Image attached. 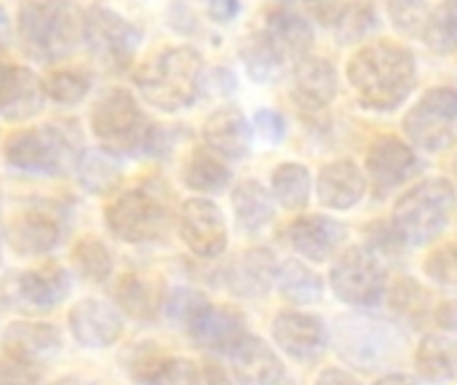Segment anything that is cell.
I'll list each match as a JSON object with an SVG mask.
<instances>
[{
  "label": "cell",
  "mask_w": 457,
  "mask_h": 385,
  "mask_svg": "<svg viewBox=\"0 0 457 385\" xmlns=\"http://www.w3.org/2000/svg\"><path fill=\"white\" fill-rule=\"evenodd\" d=\"M345 78L364 110L394 113L410 102L418 86V59L402 43L372 40L351 54Z\"/></svg>",
  "instance_id": "6da1fadb"
},
{
  "label": "cell",
  "mask_w": 457,
  "mask_h": 385,
  "mask_svg": "<svg viewBox=\"0 0 457 385\" xmlns=\"http://www.w3.org/2000/svg\"><path fill=\"white\" fill-rule=\"evenodd\" d=\"M204 80V56L193 46H166L134 72V83L147 105L163 113L187 110Z\"/></svg>",
  "instance_id": "7a4b0ae2"
},
{
  "label": "cell",
  "mask_w": 457,
  "mask_h": 385,
  "mask_svg": "<svg viewBox=\"0 0 457 385\" xmlns=\"http://www.w3.org/2000/svg\"><path fill=\"white\" fill-rule=\"evenodd\" d=\"M86 13L72 0H24L16 16V32L32 59L56 62L83 43Z\"/></svg>",
  "instance_id": "3957f363"
},
{
  "label": "cell",
  "mask_w": 457,
  "mask_h": 385,
  "mask_svg": "<svg viewBox=\"0 0 457 385\" xmlns=\"http://www.w3.org/2000/svg\"><path fill=\"white\" fill-rule=\"evenodd\" d=\"M455 185L445 177H428L399 196L391 220L407 247H426L445 233L455 214Z\"/></svg>",
  "instance_id": "277c9868"
},
{
  "label": "cell",
  "mask_w": 457,
  "mask_h": 385,
  "mask_svg": "<svg viewBox=\"0 0 457 385\" xmlns=\"http://www.w3.org/2000/svg\"><path fill=\"white\" fill-rule=\"evenodd\" d=\"M91 131L99 147L115 158L147 155L153 123L142 113L137 96L126 88H107L91 110Z\"/></svg>",
  "instance_id": "5b68a950"
},
{
  "label": "cell",
  "mask_w": 457,
  "mask_h": 385,
  "mask_svg": "<svg viewBox=\"0 0 457 385\" xmlns=\"http://www.w3.org/2000/svg\"><path fill=\"white\" fill-rule=\"evenodd\" d=\"M80 142L62 126H35L13 131L3 145V158L11 169L37 177H59L75 169Z\"/></svg>",
  "instance_id": "8992f818"
},
{
  "label": "cell",
  "mask_w": 457,
  "mask_h": 385,
  "mask_svg": "<svg viewBox=\"0 0 457 385\" xmlns=\"http://www.w3.org/2000/svg\"><path fill=\"white\" fill-rule=\"evenodd\" d=\"M107 230L126 244L158 241L171 225L169 193L153 185L118 190L104 206Z\"/></svg>",
  "instance_id": "52a82bcc"
},
{
  "label": "cell",
  "mask_w": 457,
  "mask_h": 385,
  "mask_svg": "<svg viewBox=\"0 0 457 385\" xmlns=\"http://www.w3.org/2000/svg\"><path fill=\"white\" fill-rule=\"evenodd\" d=\"M404 137L415 150L447 153L457 145V88L434 86L423 91L402 121Z\"/></svg>",
  "instance_id": "ba28073f"
},
{
  "label": "cell",
  "mask_w": 457,
  "mask_h": 385,
  "mask_svg": "<svg viewBox=\"0 0 457 385\" xmlns=\"http://www.w3.org/2000/svg\"><path fill=\"white\" fill-rule=\"evenodd\" d=\"M332 340L345 362L364 370H378L388 364L394 356H399L404 346V338L394 324L364 314L337 319L332 330Z\"/></svg>",
  "instance_id": "9c48e42d"
},
{
  "label": "cell",
  "mask_w": 457,
  "mask_h": 385,
  "mask_svg": "<svg viewBox=\"0 0 457 385\" xmlns=\"http://www.w3.org/2000/svg\"><path fill=\"white\" fill-rule=\"evenodd\" d=\"M335 297L353 308H370L383 300L388 289V271L370 247H348L329 271Z\"/></svg>",
  "instance_id": "30bf717a"
},
{
  "label": "cell",
  "mask_w": 457,
  "mask_h": 385,
  "mask_svg": "<svg viewBox=\"0 0 457 385\" xmlns=\"http://www.w3.org/2000/svg\"><path fill=\"white\" fill-rule=\"evenodd\" d=\"M70 289H72V281L64 268L40 265V268L8 273L0 287V297L5 303V308H11L13 314L35 319V316L51 314L56 305H62V300H67Z\"/></svg>",
  "instance_id": "8fae6325"
},
{
  "label": "cell",
  "mask_w": 457,
  "mask_h": 385,
  "mask_svg": "<svg viewBox=\"0 0 457 385\" xmlns=\"http://www.w3.org/2000/svg\"><path fill=\"white\" fill-rule=\"evenodd\" d=\"M83 43L107 64L115 70H126L134 51L142 43V29L123 19L118 11L94 5L86 11V29H83Z\"/></svg>",
  "instance_id": "7c38bea8"
},
{
  "label": "cell",
  "mask_w": 457,
  "mask_h": 385,
  "mask_svg": "<svg viewBox=\"0 0 457 385\" xmlns=\"http://www.w3.org/2000/svg\"><path fill=\"white\" fill-rule=\"evenodd\" d=\"M177 228L182 244L201 260L222 257L228 249V225L222 209L209 198H187L179 206Z\"/></svg>",
  "instance_id": "4fadbf2b"
},
{
  "label": "cell",
  "mask_w": 457,
  "mask_h": 385,
  "mask_svg": "<svg viewBox=\"0 0 457 385\" xmlns=\"http://www.w3.org/2000/svg\"><path fill=\"white\" fill-rule=\"evenodd\" d=\"M3 359L35 372H43L62 354V335L54 324L46 322H13L3 332Z\"/></svg>",
  "instance_id": "5bb4252c"
},
{
  "label": "cell",
  "mask_w": 457,
  "mask_h": 385,
  "mask_svg": "<svg viewBox=\"0 0 457 385\" xmlns=\"http://www.w3.org/2000/svg\"><path fill=\"white\" fill-rule=\"evenodd\" d=\"M418 166H420V161H418L415 147L399 137L375 139L367 153V161H364L367 182L372 185L375 198L391 196L396 188H402L407 180L415 177Z\"/></svg>",
  "instance_id": "9a60e30c"
},
{
  "label": "cell",
  "mask_w": 457,
  "mask_h": 385,
  "mask_svg": "<svg viewBox=\"0 0 457 385\" xmlns=\"http://www.w3.org/2000/svg\"><path fill=\"white\" fill-rule=\"evenodd\" d=\"M67 327L80 348L104 351L123 335V311L102 297H83L70 308Z\"/></svg>",
  "instance_id": "2e32d148"
},
{
  "label": "cell",
  "mask_w": 457,
  "mask_h": 385,
  "mask_svg": "<svg viewBox=\"0 0 457 385\" xmlns=\"http://www.w3.org/2000/svg\"><path fill=\"white\" fill-rule=\"evenodd\" d=\"M340 88L337 67L324 56H303L292 72V99L305 118L327 115Z\"/></svg>",
  "instance_id": "e0dca14e"
},
{
  "label": "cell",
  "mask_w": 457,
  "mask_h": 385,
  "mask_svg": "<svg viewBox=\"0 0 457 385\" xmlns=\"http://www.w3.org/2000/svg\"><path fill=\"white\" fill-rule=\"evenodd\" d=\"M64 239V225L56 212L48 209H24L11 217L5 225V241L19 257H43L51 255Z\"/></svg>",
  "instance_id": "ac0fdd59"
},
{
  "label": "cell",
  "mask_w": 457,
  "mask_h": 385,
  "mask_svg": "<svg viewBox=\"0 0 457 385\" xmlns=\"http://www.w3.org/2000/svg\"><path fill=\"white\" fill-rule=\"evenodd\" d=\"M273 340L289 359L316 362L329 346V330L313 314L284 311L273 322Z\"/></svg>",
  "instance_id": "d6986e66"
},
{
  "label": "cell",
  "mask_w": 457,
  "mask_h": 385,
  "mask_svg": "<svg viewBox=\"0 0 457 385\" xmlns=\"http://www.w3.org/2000/svg\"><path fill=\"white\" fill-rule=\"evenodd\" d=\"M345 225L327 214H300L287 228L289 247L308 263H327L345 244Z\"/></svg>",
  "instance_id": "ffe728a7"
},
{
  "label": "cell",
  "mask_w": 457,
  "mask_h": 385,
  "mask_svg": "<svg viewBox=\"0 0 457 385\" xmlns=\"http://www.w3.org/2000/svg\"><path fill=\"white\" fill-rule=\"evenodd\" d=\"M43 80L19 64H5L0 70V118L11 123H21L35 118L46 105Z\"/></svg>",
  "instance_id": "44dd1931"
},
{
  "label": "cell",
  "mask_w": 457,
  "mask_h": 385,
  "mask_svg": "<svg viewBox=\"0 0 457 385\" xmlns=\"http://www.w3.org/2000/svg\"><path fill=\"white\" fill-rule=\"evenodd\" d=\"M204 145L225 161H244L252 153L254 129L249 126L246 115L236 107L214 110L201 129Z\"/></svg>",
  "instance_id": "7402d4cb"
},
{
  "label": "cell",
  "mask_w": 457,
  "mask_h": 385,
  "mask_svg": "<svg viewBox=\"0 0 457 385\" xmlns=\"http://www.w3.org/2000/svg\"><path fill=\"white\" fill-rule=\"evenodd\" d=\"M225 356L238 385H278L284 381V364L276 351L249 332Z\"/></svg>",
  "instance_id": "603a6c76"
},
{
  "label": "cell",
  "mask_w": 457,
  "mask_h": 385,
  "mask_svg": "<svg viewBox=\"0 0 457 385\" xmlns=\"http://www.w3.org/2000/svg\"><path fill=\"white\" fill-rule=\"evenodd\" d=\"M316 196L327 209L335 212L353 209L367 196V174L351 158L332 161L316 177Z\"/></svg>",
  "instance_id": "cb8c5ba5"
},
{
  "label": "cell",
  "mask_w": 457,
  "mask_h": 385,
  "mask_svg": "<svg viewBox=\"0 0 457 385\" xmlns=\"http://www.w3.org/2000/svg\"><path fill=\"white\" fill-rule=\"evenodd\" d=\"M260 32L270 40V46L278 51V56H281L284 62L297 64L303 56L311 54V46H313V27H311V21H308L303 13H297V11H292V8H287V5H273V8H268L265 24H262Z\"/></svg>",
  "instance_id": "d4e9b609"
},
{
  "label": "cell",
  "mask_w": 457,
  "mask_h": 385,
  "mask_svg": "<svg viewBox=\"0 0 457 385\" xmlns=\"http://www.w3.org/2000/svg\"><path fill=\"white\" fill-rule=\"evenodd\" d=\"M190 340L204 351L228 354L244 335H246V319L230 308V305H206L187 327Z\"/></svg>",
  "instance_id": "484cf974"
},
{
  "label": "cell",
  "mask_w": 457,
  "mask_h": 385,
  "mask_svg": "<svg viewBox=\"0 0 457 385\" xmlns=\"http://www.w3.org/2000/svg\"><path fill=\"white\" fill-rule=\"evenodd\" d=\"M278 276V263L270 249H246L228 273V287L241 297H262L270 292Z\"/></svg>",
  "instance_id": "4316f807"
},
{
  "label": "cell",
  "mask_w": 457,
  "mask_h": 385,
  "mask_svg": "<svg viewBox=\"0 0 457 385\" xmlns=\"http://www.w3.org/2000/svg\"><path fill=\"white\" fill-rule=\"evenodd\" d=\"M230 204H233V214H236L238 228L246 233H260L276 217V198L257 180L238 182L230 193Z\"/></svg>",
  "instance_id": "83f0119b"
},
{
  "label": "cell",
  "mask_w": 457,
  "mask_h": 385,
  "mask_svg": "<svg viewBox=\"0 0 457 385\" xmlns=\"http://www.w3.org/2000/svg\"><path fill=\"white\" fill-rule=\"evenodd\" d=\"M163 297L166 295L161 292V284L139 273H123L115 284L118 308L137 322H153L158 311L163 308Z\"/></svg>",
  "instance_id": "f1b7e54d"
},
{
  "label": "cell",
  "mask_w": 457,
  "mask_h": 385,
  "mask_svg": "<svg viewBox=\"0 0 457 385\" xmlns=\"http://www.w3.org/2000/svg\"><path fill=\"white\" fill-rule=\"evenodd\" d=\"M415 367L428 383H453L457 381V338L426 335L415 354Z\"/></svg>",
  "instance_id": "f546056e"
},
{
  "label": "cell",
  "mask_w": 457,
  "mask_h": 385,
  "mask_svg": "<svg viewBox=\"0 0 457 385\" xmlns=\"http://www.w3.org/2000/svg\"><path fill=\"white\" fill-rule=\"evenodd\" d=\"M233 174L217 153L209 147H195L182 166V182L195 193H222L230 185Z\"/></svg>",
  "instance_id": "4dcf8cb0"
},
{
  "label": "cell",
  "mask_w": 457,
  "mask_h": 385,
  "mask_svg": "<svg viewBox=\"0 0 457 385\" xmlns=\"http://www.w3.org/2000/svg\"><path fill=\"white\" fill-rule=\"evenodd\" d=\"M276 287L292 305H316L324 297V281L303 260H287L278 265Z\"/></svg>",
  "instance_id": "1f68e13d"
},
{
  "label": "cell",
  "mask_w": 457,
  "mask_h": 385,
  "mask_svg": "<svg viewBox=\"0 0 457 385\" xmlns=\"http://www.w3.org/2000/svg\"><path fill=\"white\" fill-rule=\"evenodd\" d=\"M270 193L289 212L305 209L311 201V193H313V180H311L308 166H303L297 161H287V163L276 166L270 174Z\"/></svg>",
  "instance_id": "d6a6232c"
},
{
  "label": "cell",
  "mask_w": 457,
  "mask_h": 385,
  "mask_svg": "<svg viewBox=\"0 0 457 385\" xmlns=\"http://www.w3.org/2000/svg\"><path fill=\"white\" fill-rule=\"evenodd\" d=\"M75 172H78V182L83 190H88L91 196H104L110 193L118 180H120V169L115 163V155L104 153L102 147L96 150H80L78 161H75Z\"/></svg>",
  "instance_id": "836d02e7"
},
{
  "label": "cell",
  "mask_w": 457,
  "mask_h": 385,
  "mask_svg": "<svg viewBox=\"0 0 457 385\" xmlns=\"http://www.w3.org/2000/svg\"><path fill=\"white\" fill-rule=\"evenodd\" d=\"M70 257H72L75 273L88 284H104L115 271L112 249L96 236H83L80 241H75Z\"/></svg>",
  "instance_id": "e575fe53"
},
{
  "label": "cell",
  "mask_w": 457,
  "mask_h": 385,
  "mask_svg": "<svg viewBox=\"0 0 457 385\" xmlns=\"http://www.w3.org/2000/svg\"><path fill=\"white\" fill-rule=\"evenodd\" d=\"M388 300H391V311L412 324H423L428 316H434L436 305L431 300V295L426 292V287L410 276H399L391 287H388Z\"/></svg>",
  "instance_id": "d590c367"
},
{
  "label": "cell",
  "mask_w": 457,
  "mask_h": 385,
  "mask_svg": "<svg viewBox=\"0 0 457 385\" xmlns=\"http://www.w3.org/2000/svg\"><path fill=\"white\" fill-rule=\"evenodd\" d=\"M238 54H241V59L246 64L249 78L257 80V83H273V80H278V75H281V70L287 64L262 32H252L241 43Z\"/></svg>",
  "instance_id": "8d00e7d4"
},
{
  "label": "cell",
  "mask_w": 457,
  "mask_h": 385,
  "mask_svg": "<svg viewBox=\"0 0 457 385\" xmlns=\"http://www.w3.org/2000/svg\"><path fill=\"white\" fill-rule=\"evenodd\" d=\"M380 27L378 21V11L372 3L367 0H356V3H345V8L340 11L337 21L332 24L335 38L340 46H364L367 38Z\"/></svg>",
  "instance_id": "74e56055"
},
{
  "label": "cell",
  "mask_w": 457,
  "mask_h": 385,
  "mask_svg": "<svg viewBox=\"0 0 457 385\" xmlns=\"http://www.w3.org/2000/svg\"><path fill=\"white\" fill-rule=\"evenodd\" d=\"M423 43L434 54H455L457 51V0H442L431 8L428 24L423 29Z\"/></svg>",
  "instance_id": "f35d334b"
},
{
  "label": "cell",
  "mask_w": 457,
  "mask_h": 385,
  "mask_svg": "<svg viewBox=\"0 0 457 385\" xmlns=\"http://www.w3.org/2000/svg\"><path fill=\"white\" fill-rule=\"evenodd\" d=\"M46 96L59 105H78L91 88V78L80 70H54L43 78Z\"/></svg>",
  "instance_id": "ab89813d"
},
{
  "label": "cell",
  "mask_w": 457,
  "mask_h": 385,
  "mask_svg": "<svg viewBox=\"0 0 457 385\" xmlns=\"http://www.w3.org/2000/svg\"><path fill=\"white\" fill-rule=\"evenodd\" d=\"M209 305L206 295H201L193 287H177L163 297V314L169 316L171 324L177 327H190V322Z\"/></svg>",
  "instance_id": "60d3db41"
},
{
  "label": "cell",
  "mask_w": 457,
  "mask_h": 385,
  "mask_svg": "<svg viewBox=\"0 0 457 385\" xmlns=\"http://www.w3.org/2000/svg\"><path fill=\"white\" fill-rule=\"evenodd\" d=\"M388 16L399 32L423 38V29L431 16V5L428 0H388Z\"/></svg>",
  "instance_id": "b9f144b4"
},
{
  "label": "cell",
  "mask_w": 457,
  "mask_h": 385,
  "mask_svg": "<svg viewBox=\"0 0 457 385\" xmlns=\"http://www.w3.org/2000/svg\"><path fill=\"white\" fill-rule=\"evenodd\" d=\"M423 273H426L434 284H439V287L457 289V241H450V244L436 247V249L426 257Z\"/></svg>",
  "instance_id": "7bdbcfd3"
},
{
  "label": "cell",
  "mask_w": 457,
  "mask_h": 385,
  "mask_svg": "<svg viewBox=\"0 0 457 385\" xmlns=\"http://www.w3.org/2000/svg\"><path fill=\"white\" fill-rule=\"evenodd\" d=\"M166 359H169V354H163L158 346H153V340H145V343L131 348V354L126 359V367H129V375L137 383L147 385L153 381V375L163 367Z\"/></svg>",
  "instance_id": "ee69618b"
},
{
  "label": "cell",
  "mask_w": 457,
  "mask_h": 385,
  "mask_svg": "<svg viewBox=\"0 0 457 385\" xmlns=\"http://www.w3.org/2000/svg\"><path fill=\"white\" fill-rule=\"evenodd\" d=\"M364 233H367L370 249H372L375 255H380V257H394V255L399 257V255L404 252V247H407V241H404L402 233L396 230L394 220H378V222L367 225Z\"/></svg>",
  "instance_id": "f6af8a7d"
},
{
  "label": "cell",
  "mask_w": 457,
  "mask_h": 385,
  "mask_svg": "<svg viewBox=\"0 0 457 385\" xmlns=\"http://www.w3.org/2000/svg\"><path fill=\"white\" fill-rule=\"evenodd\" d=\"M147 385H201V367L187 359L169 356Z\"/></svg>",
  "instance_id": "bcb514c9"
},
{
  "label": "cell",
  "mask_w": 457,
  "mask_h": 385,
  "mask_svg": "<svg viewBox=\"0 0 457 385\" xmlns=\"http://www.w3.org/2000/svg\"><path fill=\"white\" fill-rule=\"evenodd\" d=\"M254 129L265 142H281L287 137V121L278 110H260L254 115Z\"/></svg>",
  "instance_id": "7dc6e473"
},
{
  "label": "cell",
  "mask_w": 457,
  "mask_h": 385,
  "mask_svg": "<svg viewBox=\"0 0 457 385\" xmlns=\"http://www.w3.org/2000/svg\"><path fill=\"white\" fill-rule=\"evenodd\" d=\"M206 13L214 21L228 24V21H233L241 13V3L238 0H206Z\"/></svg>",
  "instance_id": "c3c4849f"
},
{
  "label": "cell",
  "mask_w": 457,
  "mask_h": 385,
  "mask_svg": "<svg viewBox=\"0 0 457 385\" xmlns=\"http://www.w3.org/2000/svg\"><path fill=\"white\" fill-rule=\"evenodd\" d=\"M313 385H361V381H359L356 375H351L348 370L329 367V370H324V372L316 378V383Z\"/></svg>",
  "instance_id": "681fc988"
},
{
  "label": "cell",
  "mask_w": 457,
  "mask_h": 385,
  "mask_svg": "<svg viewBox=\"0 0 457 385\" xmlns=\"http://www.w3.org/2000/svg\"><path fill=\"white\" fill-rule=\"evenodd\" d=\"M434 319H436L447 332H453L457 338V300H445L442 305H436Z\"/></svg>",
  "instance_id": "f907efd6"
},
{
  "label": "cell",
  "mask_w": 457,
  "mask_h": 385,
  "mask_svg": "<svg viewBox=\"0 0 457 385\" xmlns=\"http://www.w3.org/2000/svg\"><path fill=\"white\" fill-rule=\"evenodd\" d=\"M201 385H230V378L217 362H204L201 364Z\"/></svg>",
  "instance_id": "816d5d0a"
},
{
  "label": "cell",
  "mask_w": 457,
  "mask_h": 385,
  "mask_svg": "<svg viewBox=\"0 0 457 385\" xmlns=\"http://www.w3.org/2000/svg\"><path fill=\"white\" fill-rule=\"evenodd\" d=\"M375 385H420L415 378H410V375H386V378H380Z\"/></svg>",
  "instance_id": "f5cc1de1"
},
{
  "label": "cell",
  "mask_w": 457,
  "mask_h": 385,
  "mask_svg": "<svg viewBox=\"0 0 457 385\" xmlns=\"http://www.w3.org/2000/svg\"><path fill=\"white\" fill-rule=\"evenodd\" d=\"M51 385H96V383H91L88 378H80V375H64V378L54 381Z\"/></svg>",
  "instance_id": "db71d44e"
},
{
  "label": "cell",
  "mask_w": 457,
  "mask_h": 385,
  "mask_svg": "<svg viewBox=\"0 0 457 385\" xmlns=\"http://www.w3.org/2000/svg\"><path fill=\"white\" fill-rule=\"evenodd\" d=\"M305 3H308V5L313 8V13H316L319 8H324V5H329L332 0H305Z\"/></svg>",
  "instance_id": "11a10c76"
},
{
  "label": "cell",
  "mask_w": 457,
  "mask_h": 385,
  "mask_svg": "<svg viewBox=\"0 0 457 385\" xmlns=\"http://www.w3.org/2000/svg\"><path fill=\"white\" fill-rule=\"evenodd\" d=\"M5 24V13H3V8H0V27Z\"/></svg>",
  "instance_id": "9f6ffc18"
},
{
  "label": "cell",
  "mask_w": 457,
  "mask_h": 385,
  "mask_svg": "<svg viewBox=\"0 0 457 385\" xmlns=\"http://www.w3.org/2000/svg\"><path fill=\"white\" fill-rule=\"evenodd\" d=\"M5 64H8V62H5V59H3V54H0V70H3Z\"/></svg>",
  "instance_id": "6f0895ef"
},
{
  "label": "cell",
  "mask_w": 457,
  "mask_h": 385,
  "mask_svg": "<svg viewBox=\"0 0 457 385\" xmlns=\"http://www.w3.org/2000/svg\"><path fill=\"white\" fill-rule=\"evenodd\" d=\"M3 385H19V383H3Z\"/></svg>",
  "instance_id": "680465c9"
}]
</instances>
